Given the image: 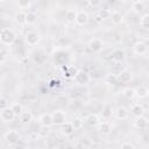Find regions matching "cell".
I'll use <instances>...</instances> for the list:
<instances>
[{"instance_id": "7c38bea8", "label": "cell", "mask_w": 149, "mask_h": 149, "mask_svg": "<svg viewBox=\"0 0 149 149\" xmlns=\"http://www.w3.org/2000/svg\"><path fill=\"white\" fill-rule=\"evenodd\" d=\"M99 115L98 114H95V113H90L88 115H86V118H85V120H84V123H86L88 127H91V128H94V127H97L98 126V123H99Z\"/></svg>"}, {"instance_id": "83f0119b", "label": "cell", "mask_w": 149, "mask_h": 149, "mask_svg": "<svg viewBox=\"0 0 149 149\" xmlns=\"http://www.w3.org/2000/svg\"><path fill=\"white\" fill-rule=\"evenodd\" d=\"M105 81H106V84H111V85L116 84V83H118L116 73H113V72L107 73V74H106V77H105Z\"/></svg>"}, {"instance_id": "d6a6232c", "label": "cell", "mask_w": 149, "mask_h": 149, "mask_svg": "<svg viewBox=\"0 0 149 149\" xmlns=\"http://www.w3.org/2000/svg\"><path fill=\"white\" fill-rule=\"evenodd\" d=\"M17 7L20 8V9H27V8H29V6H30V0H17Z\"/></svg>"}, {"instance_id": "ba28073f", "label": "cell", "mask_w": 149, "mask_h": 149, "mask_svg": "<svg viewBox=\"0 0 149 149\" xmlns=\"http://www.w3.org/2000/svg\"><path fill=\"white\" fill-rule=\"evenodd\" d=\"M133 50H134V54H135V55L144 56V55L148 52L147 43L143 42V41H137V42L134 43V45H133Z\"/></svg>"}, {"instance_id": "9c48e42d", "label": "cell", "mask_w": 149, "mask_h": 149, "mask_svg": "<svg viewBox=\"0 0 149 149\" xmlns=\"http://www.w3.org/2000/svg\"><path fill=\"white\" fill-rule=\"evenodd\" d=\"M38 123L44 127V128H49L51 127L54 123H52V118H51V113H43L40 115L38 118Z\"/></svg>"}, {"instance_id": "8d00e7d4", "label": "cell", "mask_w": 149, "mask_h": 149, "mask_svg": "<svg viewBox=\"0 0 149 149\" xmlns=\"http://www.w3.org/2000/svg\"><path fill=\"white\" fill-rule=\"evenodd\" d=\"M93 21H94V22H97V23H101V22H102L101 17L97 14V12H95V14H94V16H93Z\"/></svg>"}, {"instance_id": "f1b7e54d", "label": "cell", "mask_w": 149, "mask_h": 149, "mask_svg": "<svg viewBox=\"0 0 149 149\" xmlns=\"http://www.w3.org/2000/svg\"><path fill=\"white\" fill-rule=\"evenodd\" d=\"M36 21H37V15H36V13H34V12H28L27 15H26V22H27L28 24H34Z\"/></svg>"}, {"instance_id": "74e56055", "label": "cell", "mask_w": 149, "mask_h": 149, "mask_svg": "<svg viewBox=\"0 0 149 149\" xmlns=\"http://www.w3.org/2000/svg\"><path fill=\"white\" fill-rule=\"evenodd\" d=\"M2 99V94H1V92H0V100Z\"/></svg>"}, {"instance_id": "4dcf8cb0", "label": "cell", "mask_w": 149, "mask_h": 149, "mask_svg": "<svg viewBox=\"0 0 149 149\" xmlns=\"http://www.w3.org/2000/svg\"><path fill=\"white\" fill-rule=\"evenodd\" d=\"M71 123H72V126H73L74 130L80 129V128L84 126V119H81V118H79V116H76V118L71 121Z\"/></svg>"}, {"instance_id": "9a60e30c", "label": "cell", "mask_w": 149, "mask_h": 149, "mask_svg": "<svg viewBox=\"0 0 149 149\" xmlns=\"http://www.w3.org/2000/svg\"><path fill=\"white\" fill-rule=\"evenodd\" d=\"M113 113L115 114V118L118 120H121V121L127 120L128 116H129V112H128V109L126 107H118L115 109V112H113Z\"/></svg>"}, {"instance_id": "3957f363", "label": "cell", "mask_w": 149, "mask_h": 149, "mask_svg": "<svg viewBox=\"0 0 149 149\" xmlns=\"http://www.w3.org/2000/svg\"><path fill=\"white\" fill-rule=\"evenodd\" d=\"M73 79H74V81H76L78 85H86V84L90 83L91 77H90V74H88L86 71H84V70H78V71L73 74Z\"/></svg>"}, {"instance_id": "836d02e7", "label": "cell", "mask_w": 149, "mask_h": 149, "mask_svg": "<svg viewBox=\"0 0 149 149\" xmlns=\"http://www.w3.org/2000/svg\"><path fill=\"white\" fill-rule=\"evenodd\" d=\"M87 2H88V5H90L91 7L95 8V7H98V6L101 3V0H87Z\"/></svg>"}, {"instance_id": "7402d4cb", "label": "cell", "mask_w": 149, "mask_h": 149, "mask_svg": "<svg viewBox=\"0 0 149 149\" xmlns=\"http://www.w3.org/2000/svg\"><path fill=\"white\" fill-rule=\"evenodd\" d=\"M134 91H135V95H136L137 98H140V99L147 98V97H148V93H149L148 88H147L146 86H143V85H141V86L134 88Z\"/></svg>"}, {"instance_id": "7a4b0ae2", "label": "cell", "mask_w": 149, "mask_h": 149, "mask_svg": "<svg viewBox=\"0 0 149 149\" xmlns=\"http://www.w3.org/2000/svg\"><path fill=\"white\" fill-rule=\"evenodd\" d=\"M41 41V35L37 33V31H28L26 35H24V42L27 45H30V47H36L38 45Z\"/></svg>"}, {"instance_id": "5b68a950", "label": "cell", "mask_w": 149, "mask_h": 149, "mask_svg": "<svg viewBox=\"0 0 149 149\" xmlns=\"http://www.w3.org/2000/svg\"><path fill=\"white\" fill-rule=\"evenodd\" d=\"M51 118H52V123L56 126H61L62 123H64L68 119L66 113L62 109H56L51 113Z\"/></svg>"}, {"instance_id": "603a6c76", "label": "cell", "mask_w": 149, "mask_h": 149, "mask_svg": "<svg viewBox=\"0 0 149 149\" xmlns=\"http://www.w3.org/2000/svg\"><path fill=\"white\" fill-rule=\"evenodd\" d=\"M76 15H77V9H72V8L68 9V10L65 12V15H64L65 21L69 22V23H74Z\"/></svg>"}, {"instance_id": "2e32d148", "label": "cell", "mask_w": 149, "mask_h": 149, "mask_svg": "<svg viewBox=\"0 0 149 149\" xmlns=\"http://www.w3.org/2000/svg\"><path fill=\"white\" fill-rule=\"evenodd\" d=\"M17 119H19L20 123H22V125H28V123H30V122L33 121V114H31L29 111H24V109H23V112L17 116Z\"/></svg>"}, {"instance_id": "f35d334b", "label": "cell", "mask_w": 149, "mask_h": 149, "mask_svg": "<svg viewBox=\"0 0 149 149\" xmlns=\"http://www.w3.org/2000/svg\"><path fill=\"white\" fill-rule=\"evenodd\" d=\"M0 1H6V0H0Z\"/></svg>"}, {"instance_id": "5bb4252c", "label": "cell", "mask_w": 149, "mask_h": 149, "mask_svg": "<svg viewBox=\"0 0 149 149\" xmlns=\"http://www.w3.org/2000/svg\"><path fill=\"white\" fill-rule=\"evenodd\" d=\"M116 77H118V83L127 84L132 80V72L128 70H122L116 74Z\"/></svg>"}, {"instance_id": "8fae6325", "label": "cell", "mask_w": 149, "mask_h": 149, "mask_svg": "<svg viewBox=\"0 0 149 149\" xmlns=\"http://www.w3.org/2000/svg\"><path fill=\"white\" fill-rule=\"evenodd\" d=\"M76 24L83 27L88 22V14L84 10H77V15H76V20H74Z\"/></svg>"}, {"instance_id": "6da1fadb", "label": "cell", "mask_w": 149, "mask_h": 149, "mask_svg": "<svg viewBox=\"0 0 149 149\" xmlns=\"http://www.w3.org/2000/svg\"><path fill=\"white\" fill-rule=\"evenodd\" d=\"M16 40V34L12 28H2L0 30V41L6 45H12Z\"/></svg>"}, {"instance_id": "f546056e", "label": "cell", "mask_w": 149, "mask_h": 149, "mask_svg": "<svg viewBox=\"0 0 149 149\" xmlns=\"http://www.w3.org/2000/svg\"><path fill=\"white\" fill-rule=\"evenodd\" d=\"M10 108H12V111L14 112V114L16 115V118L23 112V107H22V105H21V104H17V102H13V104L10 105Z\"/></svg>"}, {"instance_id": "cb8c5ba5", "label": "cell", "mask_w": 149, "mask_h": 149, "mask_svg": "<svg viewBox=\"0 0 149 149\" xmlns=\"http://www.w3.org/2000/svg\"><path fill=\"white\" fill-rule=\"evenodd\" d=\"M109 19L112 20V22H113L115 26L121 24V23H122V21H123V16H122V14H121V13H119V12H112V13H111Z\"/></svg>"}, {"instance_id": "1f68e13d", "label": "cell", "mask_w": 149, "mask_h": 149, "mask_svg": "<svg viewBox=\"0 0 149 149\" xmlns=\"http://www.w3.org/2000/svg\"><path fill=\"white\" fill-rule=\"evenodd\" d=\"M122 95H123L126 99L130 100V99H133V98L135 97V91H134V88H130V87L125 88V90L122 91Z\"/></svg>"}, {"instance_id": "44dd1931", "label": "cell", "mask_w": 149, "mask_h": 149, "mask_svg": "<svg viewBox=\"0 0 149 149\" xmlns=\"http://www.w3.org/2000/svg\"><path fill=\"white\" fill-rule=\"evenodd\" d=\"M26 15H27V13L24 12V10H19L16 14H15V16H14V21L16 22V24H19V26H22V24H26L27 22H26Z\"/></svg>"}, {"instance_id": "e0dca14e", "label": "cell", "mask_w": 149, "mask_h": 149, "mask_svg": "<svg viewBox=\"0 0 149 149\" xmlns=\"http://www.w3.org/2000/svg\"><path fill=\"white\" fill-rule=\"evenodd\" d=\"M112 115H113V107L109 104L104 105L101 113H100V116L102 118V120H109L112 118Z\"/></svg>"}, {"instance_id": "484cf974", "label": "cell", "mask_w": 149, "mask_h": 149, "mask_svg": "<svg viewBox=\"0 0 149 149\" xmlns=\"http://www.w3.org/2000/svg\"><path fill=\"white\" fill-rule=\"evenodd\" d=\"M140 27L143 30H148L149 29V14L144 13L143 15H141L140 17Z\"/></svg>"}, {"instance_id": "d590c367", "label": "cell", "mask_w": 149, "mask_h": 149, "mask_svg": "<svg viewBox=\"0 0 149 149\" xmlns=\"http://www.w3.org/2000/svg\"><path fill=\"white\" fill-rule=\"evenodd\" d=\"M6 59H7V55H6L2 50H0V64L5 63V62H6Z\"/></svg>"}, {"instance_id": "8992f818", "label": "cell", "mask_w": 149, "mask_h": 149, "mask_svg": "<svg viewBox=\"0 0 149 149\" xmlns=\"http://www.w3.org/2000/svg\"><path fill=\"white\" fill-rule=\"evenodd\" d=\"M3 137H5V141H6L9 146H13V144H15L17 141L21 140V135H20V133H19L17 130H14V129L8 130V132L5 134Z\"/></svg>"}, {"instance_id": "52a82bcc", "label": "cell", "mask_w": 149, "mask_h": 149, "mask_svg": "<svg viewBox=\"0 0 149 149\" xmlns=\"http://www.w3.org/2000/svg\"><path fill=\"white\" fill-rule=\"evenodd\" d=\"M88 49L92 51V52H99L102 50L104 48V42L101 38L99 37H93L92 40L88 41V44H87Z\"/></svg>"}, {"instance_id": "d6986e66", "label": "cell", "mask_w": 149, "mask_h": 149, "mask_svg": "<svg viewBox=\"0 0 149 149\" xmlns=\"http://www.w3.org/2000/svg\"><path fill=\"white\" fill-rule=\"evenodd\" d=\"M73 132H74V128H73V126H72L71 122L65 121L64 123L61 125V133H62L63 135L69 136V135H71Z\"/></svg>"}, {"instance_id": "ac0fdd59", "label": "cell", "mask_w": 149, "mask_h": 149, "mask_svg": "<svg viewBox=\"0 0 149 149\" xmlns=\"http://www.w3.org/2000/svg\"><path fill=\"white\" fill-rule=\"evenodd\" d=\"M99 127V130L102 133V134H109L111 130H112V125L108 120H102V121H99L98 126Z\"/></svg>"}, {"instance_id": "ffe728a7", "label": "cell", "mask_w": 149, "mask_h": 149, "mask_svg": "<svg viewBox=\"0 0 149 149\" xmlns=\"http://www.w3.org/2000/svg\"><path fill=\"white\" fill-rule=\"evenodd\" d=\"M132 10L135 14H141L144 10V2L142 0H135L132 3Z\"/></svg>"}, {"instance_id": "ab89813d", "label": "cell", "mask_w": 149, "mask_h": 149, "mask_svg": "<svg viewBox=\"0 0 149 149\" xmlns=\"http://www.w3.org/2000/svg\"><path fill=\"white\" fill-rule=\"evenodd\" d=\"M0 42H1V41H0Z\"/></svg>"}, {"instance_id": "4fadbf2b", "label": "cell", "mask_w": 149, "mask_h": 149, "mask_svg": "<svg viewBox=\"0 0 149 149\" xmlns=\"http://www.w3.org/2000/svg\"><path fill=\"white\" fill-rule=\"evenodd\" d=\"M126 58V52L123 49L121 48H116L113 50L112 52V61L115 62V63H121L123 59Z\"/></svg>"}, {"instance_id": "d4e9b609", "label": "cell", "mask_w": 149, "mask_h": 149, "mask_svg": "<svg viewBox=\"0 0 149 149\" xmlns=\"http://www.w3.org/2000/svg\"><path fill=\"white\" fill-rule=\"evenodd\" d=\"M144 112V108L141 104H134L130 108V114L134 115V116H139V115H142Z\"/></svg>"}, {"instance_id": "277c9868", "label": "cell", "mask_w": 149, "mask_h": 149, "mask_svg": "<svg viewBox=\"0 0 149 149\" xmlns=\"http://www.w3.org/2000/svg\"><path fill=\"white\" fill-rule=\"evenodd\" d=\"M15 118H16V115L12 111L10 106H6V107L0 109V120L1 121H3V122H12Z\"/></svg>"}, {"instance_id": "e575fe53", "label": "cell", "mask_w": 149, "mask_h": 149, "mask_svg": "<svg viewBox=\"0 0 149 149\" xmlns=\"http://www.w3.org/2000/svg\"><path fill=\"white\" fill-rule=\"evenodd\" d=\"M120 148H122V149H125V148H129V149H135V146H134L133 143H130V142H123V143H121Z\"/></svg>"}, {"instance_id": "30bf717a", "label": "cell", "mask_w": 149, "mask_h": 149, "mask_svg": "<svg viewBox=\"0 0 149 149\" xmlns=\"http://www.w3.org/2000/svg\"><path fill=\"white\" fill-rule=\"evenodd\" d=\"M148 119L142 114V115H139V116H135V121H134V126L137 128V129H141V130H144L148 128Z\"/></svg>"}, {"instance_id": "4316f807", "label": "cell", "mask_w": 149, "mask_h": 149, "mask_svg": "<svg viewBox=\"0 0 149 149\" xmlns=\"http://www.w3.org/2000/svg\"><path fill=\"white\" fill-rule=\"evenodd\" d=\"M111 13H112V12H111L109 9H107V8H101V9H98V10H97V14L101 17V20H102V21H105V20L109 19Z\"/></svg>"}]
</instances>
